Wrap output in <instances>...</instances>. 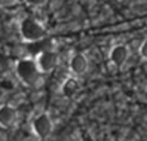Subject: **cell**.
I'll return each instance as SVG.
<instances>
[{"label":"cell","instance_id":"obj_2","mask_svg":"<svg viewBox=\"0 0 147 141\" xmlns=\"http://www.w3.org/2000/svg\"><path fill=\"white\" fill-rule=\"evenodd\" d=\"M20 34H21L22 40L28 42V43H36V42H40L45 39L46 30L37 20L27 16V18H24L20 22Z\"/></svg>","mask_w":147,"mask_h":141},{"label":"cell","instance_id":"obj_12","mask_svg":"<svg viewBox=\"0 0 147 141\" xmlns=\"http://www.w3.org/2000/svg\"><path fill=\"white\" fill-rule=\"evenodd\" d=\"M141 72H143V74H144L146 79H147V61H144V64L141 65Z\"/></svg>","mask_w":147,"mask_h":141},{"label":"cell","instance_id":"obj_10","mask_svg":"<svg viewBox=\"0 0 147 141\" xmlns=\"http://www.w3.org/2000/svg\"><path fill=\"white\" fill-rule=\"evenodd\" d=\"M27 3L30 6H34V7H39L42 5H45L46 3V0H27Z\"/></svg>","mask_w":147,"mask_h":141},{"label":"cell","instance_id":"obj_1","mask_svg":"<svg viewBox=\"0 0 147 141\" xmlns=\"http://www.w3.org/2000/svg\"><path fill=\"white\" fill-rule=\"evenodd\" d=\"M15 73L18 76V79L27 86H33L39 82L40 79V72L36 65L34 58H22L18 59L15 64Z\"/></svg>","mask_w":147,"mask_h":141},{"label":"cell","instance_id":"obj_5","mask_svg":"<svg viewBox=\"0 0 147 141\" xmlns=\"http://www.w3.org/2000/svg\"><path fill=\"white\" fill-rule=\"evenodd\" d=\"M88 67H89V61L86 58V55L80 54V52H77L74 54L70 61H68V70H70L71 76H82L88 72Z\"/></svg>","mask_w":147,"mask_h":141},{"label":"cell","instance_id":"obj_8","mask_svg":"<svg viewBox=\"0 0 147 141\" xmlns=\"http://www.w3.org/2000/svg\"><path fill=\"white\" fill-rule=\"evenodd\" d=\"M16 110L12 105H2L0 107V126L2 128H11L16 122Z\"/></svg>","mask_w":147,"mask_h":141},{"label":"cell","instance_id":"obj_7","mask_svg":"<svg viewBox=\"0 0 147 141\" xmlns=\"http://www.w3.org/2000/svg\"><path fill=\"white\" fill-rule=\"evenodd\" d=\"M79 89H80V83H79V79L76 76H68L61 83V86H59V92L65 98H73L79 92Z\"/></svg>","mask_w":147,"mask_h":141},{"label":"cell","instance_id":"obj_3","mask_svg":"<svg viewBox=\"0 0 147 141\" xmlns=\"http://www.w3.org/2000/svg\"><path fill=\"white\" fill-rule=\"evenodd\" d=\"M34 61H36L40 74H46L54 72L55 67L58 65V55L54 49H45L37 52V55L34 57Z\"/></svg>","mask_w":147,"mask_h":141},{"label":"cell","instance_id":"obj_11","mask_svg":"<svg viewBox=\"0 0 147 141\" xmlns=\"http://www.w3.org/2000/svg\"><path fill=\"white\" fill-rule=\"evenodd\" d=\"M15 3V0H0V6L6 7V6H12Z\"/></svg>","mask_w":147,"mask_h":141},{"label":"cell","instance_id":"obj_9","mask_svg":"<svg viewBox=\"0 0 147 141\" xmlns=\"http://www.w3.org/2000/svg\"><path fill=\"white\" fill-rule=\"evenodd\" d=\"M140 57L144 61H147V39H144L143 43L140 45Z\"/></svg>","mask_w":147,"mask_h":141},{"label":"cell","instance_id":"obj_4","mask_svg":"<svg viewBox=\"0 0 147 141\" xmlns=\"http://www.w3.org/2000/svg\"><path fill=\"white\" fill-rule=\"evenodd\" d=\"M52 129H54V122H52V119H51V116L48 113H39L37 116L31 120V131L34 132V135L40 140L48 138L52 134Z\"/></svg>","mask_w":147,"mask_h":141},{"label":"cell","instance_id":"obj_6","mask_svg":"<svg viewBox=\"0 0 147 141\" xmlns=\"http://www.w3.org/2000/svg\"><path fill=\"white\" fill-rule=\"evenodd\" d=\"M129 58V49L126 45H115L109 52V59L115 67H122Z\"/></svg>","mask_w":147,"mask_h":141}]
</instances>
